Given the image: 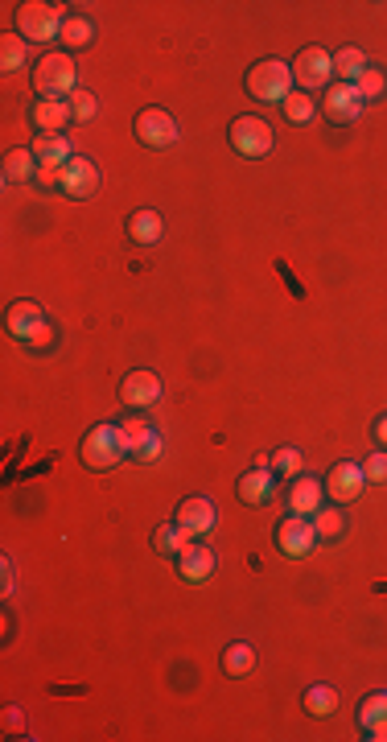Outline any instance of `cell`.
I'll return each instance as SVG.
<instances>
[{"instance_id": "1", "label": "cell", "mask_w": 387, "mask_h": 742, "mask_svg": "<svg viewBox=\"0 0 387 742\" xmlns=\"http://www.w3.org/2000/svg\"><path fill=\"white\" fill-rule=\"evenodd\" d=\"M248 95L260 99V104H285V99L293 95V66L289 62H280V58H264L256 62L252 71H248Z\"/></svg>"}, {"instance_id": "11", "label": "cell", "mask_w": 387, "mask_h": 742, "mask_svg": "<svg viewBox=\"0 0 387 742\" xmlns=\"http://www.w3.org/2000/svg\"><path fill=\"white\" fill-rule=\"evenodd\" d=\"M136 141L145 149H169L178 141V124H173V116L165 108H145L136 116Z\"/></svg>"}, {"instance_id": "12", "label": "cell", "mask_w": 387, "mask_h": 742, "mask_svg": "<svg viewBox=\"0 0 387 742\" xmlns=\"http://www.w3.org/2000/svg\"><path fill=\"white\" fill-rule=\"evenodd\" d=\"M322 116L330 124H355L363 116V99H359L355 83H330L322 95Z\"/></svg>"}, {"instance_id": "15", "label": "cell", "mask_w": 387, "mask_h": 742, "mask_svg": "<svg viewBox=\"0 0 387 742\" xmlns=\"http://www.w3.org/2000/svg\"><path fill=\"white\" fill-rule=\"evenodd\" d=\"M215 503H210L206 495H190V499H182L178 503V516H173V524H178L182 532H190V536H206L210 528H215Z\"/></svg>"}, {"instance_id": "13", "label": "cell", "mask_w": 387, "mask_h": 742, "mask_svg": "<svg viewBox=\"0 0 387 742\" xmlns=\"http://www.w3.org/2000/svg\"><path fill=\"white\" fill-rule=\"evenodd\" d=\"M367 487V475H363V462H338L330 466V475H326V495L338 503H355Z\"/></svg>"}, {"instance_id": "6", "label": "cell", "mask_w": 387, "mask_h": 742, "mask_svg": "<svg viewBox=\"0 0 387 742\" xmlns=\"http://www.w3.org/2000/svg\"><path fill=\"white\" fill-rule=\"evenodd\" d=\"M120 442H124V454L136 458V462H157L161 450H165L157 425L145 413H132V417L120 421Z\"/></svg>"}, {"instance_id": "31", "label": "cell", "mask_w": 387, "mask_h": 742, "mask_svg": "<svg viewBox=\"0 0 387 742\" xmlns=\"http://www.w3.org/2000/svg\"><path fill=\"white\" fill-rule=\"evenodd\" d=\"M280 112H285L289 124H309L313 116H318V104H313V95L309 91H293L285 104H280Z\"/></svg>"}, {"instance_id": "8", "label": "cell", "mask_w": 387, "mask_h": 742, "mask_svg": "<svg viewBox=\"0 0 387 742\" xmlns=\"http://www.w3.org/2000/svg\"><path fill=\"white\" fill-rule=\"evenodd\" d=\"M313 545H318V528H313V520L309 516H285L276 524V549L285 553V557H309L313 553Z\"/></svg>"}, {"instance_id": "26", "label": "cell", "mask_w": 387, "mask_h": 742, "mask_svg": "<svg viewBox=\"0 0 387 742\" xmlns=\"http://www.w3.org/2000/svg\"><path fill=\"white\" fill-rule=\"evenodd\" d=\"M338 710V689L334 685H309L305 689V714L309 718H330Z\"/></svg>"}, {"instance_id": "37", "label": "cell", "mask_w": 387, "mask_h": 742, "mask_svg": "<svg viewBox=\"0 0 387 742\" xmlns=\"http://www.w3.org/2000/svg\"><path fill=\"white\" fill-rule=\"evenodd\" d=\"M375 442L387 450V417H379V421H375Z\"/></svg>"}, {"instance_id": "4", "label": "cell", "mask_w": 387, "mask_h": 742, "mask_svg": "<svg viewBox=\"0 0 387 742\" xmlns=\"http://www.w3.org/2000/svg\"><path fill=\"white\" fill-rule=\"evenodd\" d=\"M62 21H66V13L58 5H46V0H25V5L17 9V33L25 42L62 38Z\"/></svg>"}, {"instance_id": "21", "label": "cell", "mask_w": 387, "mask_h": 742, "mask_svg": "<svg viewBox=\"0 0 387 742\" xmlns=\"http://www.w3.org/2000/svg\"><path fill=\"white\" fill-rule=\"evenodd\" d=\"M33 124H38V132H62L66 124H75V116H70L66 99H38V108H33Z\"/></svg>"}, {"instance_id": "16", "label": "cell", "mask_w": 387, "mask_h": 742, "mask_svg": "<svg viewBox=\"0 0 387 742\" xmlns=\"http://www.w3.org/2000/svg\"><path fill=\"white\" fill-rule=\"evenodd\" d=\"M210 573H215V549H206V545L190 541V545L178 553V578L190 582V586H202Z\"/></svg>"}, {"instance_id": "20", "label": "cell", "mask_w": 387, "mask_h": 742, "mask_svg": "<svg viewBox=\"0 0 387 742\" xmlns=\"http://www.w3.org/2000/svg\"><path fill=\"white\" fill-rule=\"evenodd\" d=\"M128 235H132L140 248H153V244L165 240V219H161L157 211H136V215L128 219Z\"/></svg>"}, {"instance_id": "36", "label": "cell", "mask_w": 387, "mask_h": 742, "mask_svg": "<svg viewBox=\"0 0 387 742\" xmlns=\"http://www.w3.org/2000/svg\"><path fill=\"white\" fill-rule=\"evenodd\" d=\"M33 182H38L42 190H58L62 170H58V165H38V178H33Z\"/></svg>"}, {"instance_id": "35", "label": "cell", "mask_w": 387, "mask_h": 742, "mask_svg": "<svg viewBox=\"0 0 387 742\" xmlns=\"http://www.w3.org/2000/svg\"><path fill=\"white\" fill-rule=\"evenodd\" d=\"M363 475H367V483H387V450H375L363 462Z\"/></svg>"}, {"instance_id": "33", "label": "cell", "mask_w": 387, "mask_h": 742, "mask_svg": "<svg viewBox=\"0 0 387 742\" xmlns=\"http://www.w3.org/2000/svg\"><path fill=\"white\" fill-rule=\"evenodd\" d=\"M355 91H359L363 104H367V99H379V95L387 91V75H383V71H375V66H367V71L355 79Z\"/></svg>"}, {"instance_id": "14", "label": "cell", "mask_w": 387, "mask_h": 742, "mask_svg": "<svg viewBox=\"0 0 387 742\" xmlns=\"http://www.w3.org/2000/svg\"><path fill=\"white\" fill-rule=\"evenodd\" d=\"M58 190H62L66 198H91V194L99 190V165H95L91 157H70V161L62 165Z\"/></svg>"}, {"instance_id": "19", "label": "cell", "mask_w": 387, "mask_h": 742, "mask_svg": "<svg viewBox=\"0 0 387 742\" xmlns=\"http://www.w3.org/2000/svg\"><path fill=\"white\" fill-rule=\"evenodd\" d=\"M359 726L367 730L371 742H383V738H387V693L363 697V705H359Z\"/></svg>"}, {"instance_id": "10", "label": "cell", "mask_w": 387, "mask_h": 742, "mask_svg": "<svg viewBox=\"0 0 387 742\" xmlns=\"http://www.w3.org/2000/svg\"><path fill=\"white\" fill-rule=\"evenodd\" d=\"M293 79L301 83V91H318L334 79V54H326L322 46H309L293 58Z\"/></svg>"}, {"instance_id": "25", "label": "cell", "mask_w": 387, "mask_h": 742, "mask_svg": "<svg viewBox=\"0 0 387 742\" xmlns=\"http://www.w3.org/2000/svg\"><path fill=\"white\" fill-rule=\"evenodd\" d=\"M309 520H313V528H318V541H342V536H346V512L338 508V503H334V508L322 503Z\"/></svg>"}, {"instance_id": "34", "label": "cell", "mask_w": 387, "mask_h": 742, "mask_svg": "<svg viewBox=\"0 0 387 742\" xmlns=\"http://www.w3.org/2000/svg\"><path fill=\"white\" fill-rule=\"evenodd\" d=\"M70 104V116H75V124H87V120H95V112H99V99L91 95V91H75L66 99Z\"/></svg>"}, {"instance_id": "9", "label": "cell", "mask_w": 387, "mask_h": 742, "mask_svg": "<svg viewBox=\"0 0 387 742\" xmlns=\"http://www.w3.org/2000/svg\"><path fill=\"white\" fill-rule=\"evenodd\" d=\"M161 376L157 371H149V367H136V371H128L124 376V384H120V404H128L132 413H145V409H153V404L161 400Z\"/></svg>"}, {"instance_id": "7", "label": "cell", "mask_w": 387, "mask_h": 742, "mask_svg": "<svg viewBox=\"0 0 387 742\" xmlns=\"http://www.w3.org/2000/svg\"><path fill=\"white\" fill-rule=\"evenodd\" d=\"M227 141H231V149L239 153V157H248V161H256V157H268L272 153V128H268V120L264 116H239L235 124H231V132H227Z\"/></svg>"}, {"instance_id": "17", "label": "cell", "mask_w": 387, "mask_h": 742, "mask_svg": "<svg viewBox=\"0 0 387 742\" xmlns=\"http://www.w3.org/2000/svg\"><path fill=\"white\" fill-rule=\"evenodd\" d=\"M239 503H248V508H264L276 491V479H272V466H252L248 475L239 479Z\"/></svg>"}, {"instance_id": "5", "label": "cell", "mask_w": 387, "mask_h": 742, "mask_svg": "<svg viewBox=\"0 0 387 742\" xmlns=\"http://www.w3.org/2000/svg\"><path fill=\"white\" fill-rule=\"evenodd\" d=\"M83 462L91 466V470H112L120 458H128L124 454V442H120V425H112V421H99V425H91L87 429V437H83Z\"/></svg>"}, {"instance_id": "2", "label": "cell", "mask_w": 387, "mask_h": 742, "mask_svg": "<svg viewBox=\"0 0 387 742\" xmlns=\"http://www.w3.org/2000/svg\"><path fill=\"white\" fill-rule=\"evenodd\" d=\"M75 58L70 54H42L38 62H33V91H38L42 99H70L79 87L75 79Z\"/></svg>"}, {"instance_id": "30", "label": "cell", "mask_w": 387, "mask_h": 742, "mask_svg": "<svg viewBox=\"0 0 387 742\" xmlns=\"http://www.w3.org/2000/svg\"><path fill=\"white\" fill-rule=\"evenodd\" d=\"M25 38L21 33H5V38H0V71L5 75H13V71H21L25 66Z\"/></svg>"}, {"instance_id": "27", "label": "cell", "mask_w": 387, "mask_h": 742, "mask_svg": "<svg viewBox=\"0 0 387 742\" xmlns=\"http://www.w3.org/2000/svg\"><path fill=\"white\" fill-rule=\"evenodd\" d=\"M190 541H194V536H190V532H182L178 524H157V528H153V549H157V553H165V557H178V553H182Z\"/></svg>"}, {"instance_id": "18", "label": "cell", "mask_w": 387, "mask_h": 742, "mask_svg": "<svg viewBox=\"0 0 387 742\" xmlns=\"http://www.w3.org/2000/svg\"><path fill=\"white\" fill-rule=\"evenodd\" d=\"M322 508V483L309 479V475H297L293 487H289V512L293 516H313Z\"/></svg>"}, {"instance_id": "24", "label": "cell", "mask_w": 387, "mask_h": 742, "mask_svg": "<svg viewBox=\"0 0 387 742\" xmlns=\"http://www.w3.org/2000/svg\"><path fill=\"white\" fill-rule=\"evenodd\" d=\"M29 178H38V157H33V149H9L5 153V182L17 186Z\"/></svg>"}, {"instance_id": "22", "label": "cell", "mask_w": 387, "mask_h": 742, "mask_svg": "<svg viewBox=\"0 0 387 742\" xmlns=\"http://www.w3.org/2000/svg\"><path fill=\"white\" fill-rule=\"evenodd\" d=\"M33 157H38V165H58L62 170L75 153H70V141L62 137V132H42V137L33 141Z\"/></svg>"}, {"instance_id": "28", "label": "cell", "mask_w": 387, "mask_h": 742, "mask_svg": "<svg viewBox=\"0 0 387 742\" xmlns=\"http://www.w3.org/2000/svg\"><path fill=\"white\" fill-rule=\"evenodd\" d=\"M66 50H83V46H91L95 42V25H91V17H66L62 21V38H58Z\"/></svg>"}, {"instance_id": "3", "label": "cell", "mask_w": 387, "mask_h": 742, "mask_svg": "<svg viewBox=\"0 0 387 742\" xmlns=\"http://www.w3.org/2000/svg\"><path fill=\"white\" fill-rule=\"evenodd\" d=\"M5 326H9L13 339H21L33 351H50L54 347V326L46 322L38 301H13L9 314H5Z\"/></svg>"}, {"instance_id": "23", "label": "cell", "mask_w": 387, "mask_h": 742, "mask_svg": "<svg viewBox=\"0 0 387 742\" xmlns=\"http://www.w3.org/2000/svg\"><path fill=\"white\" fill-rule=\"evenodd\" d=\"M252 668H256V648L252 644H227L223 648V677L239 681V677H248Z\"/></svg>"}, {"instance_id": "32", "label": "cell", "mask_w": 387, "mask_h": 742, "mask_svg": "<svg viewBox=\"0 0 387 742\" xmlns=\"http://www.w3.org/2000/svg\"><path fill=\"white\" fill-rule=\"evenodd\" d=\"M268 466L276 470V475H285V479H297V475H305V454L297 450V446H280L272 458H268Z\"/></svg>"}, {"instance_id": "29", "label": "cell", "mask_w": 387, "mask_h": 742, "mask_svg": "<svg viewBox=\"0 0 387 742\" xmlns=\"http://www.w3.org/2000/svg\"><path fill=\"white\" fill-rule=\"evenodd\" d=\"M363 71H367V54H363V50L346 46V50H338V54H334V75H338L342 83H355Z\"/></svg>"}]
</instances>
